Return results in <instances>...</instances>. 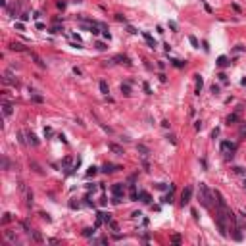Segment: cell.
Masks as SVG:
<instances>
[{
	"label": "cell",
	"instance_id": "cell-25",
	"mask_svg": "<svg viewBox=\"0 0 246 246\" xmlns=\"http://www.w3.org/2000/svg\"><path fill=\"white\" fill-rule=\"evenodd\" d=\"M33 94V93H31ZM33 100L37 102V104H40V102H42V96H39V94H33Z\"/></svg>",
	"mask_w": 246,
	"mask_h": 246
},
{
	"label": "cell",
	"instance_id": "cell-23",
	"mask_svg": "<svg viewBox=\"0 0 246 246\" xmlns=\"http://www.w3.org/2000/svg\"><path fill=\"white\" fill-rule=\"evenodd\" d=\"M31 235H33V238H35V240H37V242H42V237H40V235H39V233H37V231H33V233H31Z\"/></svg>",
	"mask_w": 246,
	"mask_h": 246
},
{
	"label": "cell",
	"instance_id": "cell-38",
	"mask_svg": "<svg viewBox=\"0 0 246 246\" xmlns=\"http://www.w3.org/2000/svg\"><path fill=\"white\" fill-rule=\"evenodd\" d=\"M44 135H46V137H50V135H52V129H50V127H46V129H44Z\"/></svg>",
	"mask_w": 246,
	"mask_h": 246
},
{
	"label": "cell",
	"instance_id": "cell-15",
	"mask_svg": "<svg viewBox=\"0 0 246 246\" xmlns=\"http://www.w3.org/2000/svg\"><path fill=\"white\" fill-rule=\"evenodd\" d=\"M98 87H100V93H102V94H108V93H110L108 83H106V81H100V85H98Z\"/></svg>",
	"mask_w": 246,
	"mask_h": 246
},
{
	"label": "cell",
	"instance_id": "cell-21",
	"mask_svg": "<svg viewBox=\"0 0 246 246\" xmlns=\"http://www.w3.org/2000/svg\"><path fill=\"white\" fill-rule=\"evenodd\" d=\"M113 60H115V62H119V64H123V62H125V64H129V60H127L125 56H115Z\"/></svg>",
	"mask_w": 246,
	"mask_h": 246
},
{
	"label": "cell",
	"instance_id": "cell-6",
	"mask_svg": "<svg viewBox=\"0 0 246 246\" xmlns=\"http://www.w3.org/2000/svg\"><path fill=\"white\" fill-rule=\"evenodd\" d=\"M117 169H121V167L119 166H113V164H106V166L102 167L104 173H113V171H117Z\"/></svg>",
	"mask_w": 246,
	"mask_h": 246
},
{
	"label": "cell",
	"instance_id": "cell-39",
	"mask_svg": "<svg viewBox=\"0 0 246 246\" xmlns=\"http://www.w3.org/2000/svg\"><path fill=\"white\" fill-rule=\"evenodd\" d=\"M10 221H12V217H10V214H6L4 215V223H10Z\"/></svg>",
	"mask_w": 246,
	"mask_h": 246
},
{
	"label": "cell",
	"instance_id": "cell-8",
	"mask_svg": "<svg viewBox=\"0 0 246 246\" xmlns=\"http://www.w3.org/2000/svg\"><path fill=\"white\" fill-rule=\"evenodd\" d=\"M10 50H14V52H25V46L19 44V42H12V44H10Z\"/></svg>",
	"mask_w": 246,
	"mask_h": 246
},
{
	"label": "cell",
	"instance_id": "cell-2",
	"mask_svg": "<svg viewBox=\"0 0 246 246\" xmlns=\"http://www.w3.org/2000/svg\"><path fill=\"white\" fill-rule=\"evenodd\" d=\"M112 192H113V196H115V202H119V198L125 194V186L121 185V183H117V185L112 186Z\"/></svg>",
	"mask_w": 246,
	"mask_h": 246
},
{
	"label": "cell",
	"instance_id": "cell-16",
	"mask_svg": "<svg viewBox=\"0 0 246 246\" xmlns=\"http://www.w3.org/2000/svg\"><path fill=\"white\" fill-rule=\"evenodd\" d=\"M138 198H141L142 202H146V204L150 202V194H148V192H144V190H142V192H138Z\"/></svg>",
	"mask_w": 246,
	"mask_h": 246
},
{
	"label": "cell",
	"instance_id": "cell-5",
	"mask_svg": "<svg viewBox=\"0 0 246 246\" xmlns=\"http://www.w3.org/2000/svg\"><path fill=\"white\" fill-rule=\"evenodd\" d=\"M108 150H112V152H113V154H117V156H123V154H125V150L121 148V146L113 144V142H110V144H108Z\"/></svg>",
	"mask_w": 246,
	"mask_h": 246
},
{
	"label": "cell",
	"instance_id": "cell-11",
	"mask_svg": "<svg viewBox=\"0 0 246 246\" xmlns=\"http://www.w3.org/2000/svg\"><path fill=\"white\" fill-rule=\"evenodd\" d=\"M4 83L6 85H17V79H12V75H10V71L4 75Z\"/></svg>",
	"mask_w": 246,
	"mask_h": 246
},
{
	"label": "cell",
	"instance_id": "cell-26",
	"mask_svg": "<svg viewBox=\"0 0 246 246\" xmlns=\"http://www.w3.org/2000/svg\"><path fill=\"white\" fill-rule=\"evenodd\" d=\"M171 242H175V244H179V242H181V237H179V235H173V237H171Z\"/></svg>",
	"mask_w": 246,
	"mask_h": 246
},
{
	"label": "cell",
	"instance_id": "cell-40",
	"mask_svg": "<svg viewBox=\"0 0 246 246\" xmlns=\"http://www.w3.org/2000/svg\"><path fill=\"white\" fill-rule=\"evenodd\" d=\"M69 164H71V158L67 156V158H65V160H64V166H69Z\"/></svg>",
	"mask_w": 246,
	"mask_h": 246
},
{
	"label": "cell",
	"instance_id": "cell-31",
	"mask_svg": "<svg viewBox=\"0 0 246 246\" xmlns=\"http://www.w3.org/2000/svg\"><path fill=\"white\" fill-rule=\"evenodd\" d=\"M138 150H141L142 154H148V148H146V146H142V144H138Z\"/></svg>",
	"mask_w": 246,
	"mask_h": 246
},
{
	"label": "cell",
	"instance_id": "cell-43",
	"mask_svg": "<svg viewBox=\"0 0 246 246\" xmlns=\"http://www.w3.org/2000/svg\"><path fill=\"white\" fill-rule=\"evenodd\" d=\"M242 186H244V190H246V181H244V183H242Z\"/></svg>",
	"mask_w": 246,
	"mask_h": 246
},
{
	"label": "cell",
	"instance_id": "cell-24",
	"mask_svg": "<svg viewBox=\"0 0 246 246\" xmlns=\"http://www.w3.org/2000/svg\"><path fill=\"white\" fill-rule=\"evenodd\" d=\"M27 206H33V192H27Z\"/></svg>",
	"mask_w": 246,
	"mask_h": 246
},
{
	"label": "cell",
	"instance_id": "cell-41",
	"mask_svg": "<svg viewBox=\"0 0 246 246\" xmlns=\"http://www.w3.org/2000/svg\"><path fill=\"white\" fill-rule=\"evenodd\" d=\"M235 173H240L242 175V173H244V169H242V167H235Z\"/></svg>",
	"mask_w": 246,
	"mask_h": 246
},
{
	"label": "cell",
	"instance_id": "cell-14",
	"mask_svg": "<svg viewBox=\"0 0 246 246\" xmlns=\"http://www.w3.org/2000/svg\"><path fill=\"white\" fill-rule=\"evenodd\" d=\"M217 65H219V67H225V65H229L227 56H219V58H217Z\"/></svg>",
	"mask_w": 246,
	"mask_h": 246
},
{
	"label": "cell",
	"instance_id": "cell-12",
	"mask_svg": "<svg viewBox=\"0 0 246 246\" xmlns=\"http://www.w3.org/2000/svg\"><path fill=\"white\" fill-rule=\"evenodd\" d=\"M2 112H4V115H12V104L4 102V104H2Z\"/></svg>",
	"mask_w": 246,
	"mask_h": 246
},
{
	"label": "cell",
	"instance_id": "cell-20",
	"mask_svg": "<svg viewBox=\"0 0 246 246\" xmlns=\"http://www.w3.org/2000/svg\"><path fill=\"white\" fill-rule=\"evenodd\" d=\"M189 40H190V44H192L194 48H198V46H200V44H198V40H196V37H192V35H190V37H189Z\"/></svg>",
	"mask_w": 246,
	"mask_h": 246
},
{
	"label": "cell",
	"instance_id": "cell-33",
	"mask_svg": "<svg viewBox=\"0 0 246 246\" xmlns=\"http://www.w3.org/2000/svg\"><path fill=\"white\" fill-rule=\"evenodd\" d=\"M115 19H117V21H123V23H125V17L121 16V14H117V16H115Z\"/></svg>",
	"mask_w": 246,
	"mask_h": 246
},
{
	"label": "cell",
	"instance_id": "cell-13",
	"mask_svg": "<svg viewBox=\"0 0 246 246\" xmlns=\"http://www.w3.org/2000/svg\"><path fill=\"white\" fill-rule=\"evenodd\" d=\"M27 138H29V142H31L33 146H39V138H37L35 135L31 133V131H29V133H27Z\"/></svg>",
	"mask_w": 246,
	"mask_h": 246
},
{
	"label": "cell",
	"instance_id": "cell-37",
	"mask_svg": "<svg viewBox=\"0 0 246 246\" xmlns=\"http://www.w3.org/2000/svg\"><path fill=\"white\" fill-rule=\"evenodd\" d=\"M212 93L217 94V93H219V87H217V85H214V87H212Z\"/></svg>",
	"mask_w": 246,
	"mask_h": 246
},
{
	"label": "cell",
	"instance_id": "cell-9",
	"mask_svg": "<svg viewBox=\"0 0 246 246\" xmlns=\"http://www.w3.org/2000/svg\"><path fill=\"white\" fill-rule=\"evenodd\" d=\"M142 37H144V40L148 42V46H150V48H156V40H154L152 37L148 35V33H142Z\"/></svg>",
	"mask_w": 246,
	"mask_h": 246
},
{
	"label": "cell",
	"instance_id": "cell-22",
	"mask_svg": "<svg viewBox=\"0 0 246 246\" xmlns=\"http://www.w3.org/2000/svg\"><path fill=\"white\" fill-rule=\"evenodd\" d=\"M21 227L25 229V233H33V229L29 227V223H27V221H23V223H21Z\"/></svg>",
	"mask_w": 246,
	"mask_h": 246
},
{
	"label": "cell",
	"instance_id": "cell-29",
	"mask_svg": "<svg viewBox=\"0 0 246 246\" xmlns=\"http://www.w3.org/2000/svg\"><path fill=\"white\" fill-rule=\"evenodd\" d=\"M83 235H85V237H90V235H94V229H85Z\"/></svg>",
	"mask_w": 246,
	"mask_h": 246
},
{
	"label": "cell",
	"instance_id": "cell-3",
	"mask_svg": "<svg viewBox=\"0 0 246 246\" xmlns=\"http://www.w3.org/2000/svg\"><path fill=\"white\" fill-rule=\"evenodd\" d=\"M190 198H192V186H186V189L181 192V204L186 206V204L190 202Z\"/></svg>",
	"mask_w": 246,
	"mask_h": 246
},
{
	"label": "cell",
	"instance_id": "cell-28",
	"mask_svg": "<svg viewBox=\"0 0 246 246\" xmlns=\"http://www.w3.org/2000/svg\"><path fill=\"white\" fill-rule=\"evenodd\" d=\"M171 62H173V65H175V67H183V65H185L181 60H171Z\"/></svg>",
	"mask_w": 246,
	"mask_h": 246
},
{
	"label": "cell",
	"instance_id": "cell-10",
	"mask_svg": "<svg viewBox=\"0 0 246 246\" xmlns=\"http://www.w3.org/2000/svg\"><path fill=\"white\" fill-rule=\"evenodd\" d=\"M194 77H196V89H194V90H196V94H200L202 87H204V81H202V77H200V75H194Z\"/></svg>",
	"mask_w": 246,
	"mask_h": 246
},
{
	"label": "cell",
	"instance_id": "cell-34",
	"mask_svg": "<svg viewBox=\"0 0 246 246\" xmlns=\"http://www.w3.org/2000/svg\"><path fill=\"white\" fill-rule=\"evenodd\" d=\"M219 79H221L223 83H227V75H225V73H219Z\"/></svg>",
	"mask_w": 246,
	"mask_h": 246
},
{
	"label": "cell",
	"instance_id": "cell-35",
	"mask_svg": "<svg viewBox=\"0 0 246 246\" xmlns=\"http://www.w3.org/2000/svg\"><path fill=\"white\" fill-rule=\"evenodd\" d=\"M169 27L173 29V31H177V23H175V21H169Z\"/></svg>",
	"mask_w": 246,
	"mask_h": 246
},
{
	"label": "cell",
	"instance_id": "cell-4",
	"mask_svg": "<svg viewBox=\"0 0 246 246\" xmlns=\"http://www.w3.org/2000/svg\"><path fill=\"white\" fill-rule=\"evenodd\" d=\"M237 148V144H235V142H221V152L223 154H227V152H233V150Z\"/></svg>",
	"mask_w": 246,
	"mask_h": 246
},
{
	"label": "cell",
	"instance_id": "cell-36",
	"mask_svg": "<svg viewBox=\"0 0 246 246\" xmlns=\"http://www.w3.org/2000/svg\"><path fill=\"white\" fill-rule=\"evenodd\" d=\"M142 87H144V90H146V93H148V94H152V90H150V87H148V83H144V85H142Z\"/></svg>",
	"mask_w": 246,
	"mask_h": 246
},
{
	"label": "cell",
	"instance_id": "cell-30",
	"mask_svg": "<svg viewBox=\"0 0 246 246\" xmlns=\"http://www.w3.org/2000/svg\"><path fill=\"white\" fill-rule=\"evenodd\" d=\"M2 164H4V169H10V161L6 158H2Z\"/></svg>",
	"mask_w": 246,
	"mask_h": 246
},
{
	"label": "cell",
	"instance_id": "cell-17",
	"mask_svg": "<svg viewBox=\"0 0 246 246\" xmlns=\"http://www.w3.org/2000/svg\"><path fill=\"white\" fill-rule=\"evenodd\" d=\"M98 219H100V221H106V223H110V214H104V212H100V214H98Z\"/></svg>",
	"mask_w": 246,
	"mask_h": 246
},
{
	"label": "cell",
	"instance_id": "cell-42",
	"mask_svg": "<svg viewBox=\"0 0 246 246\" xmlns=\"http://www.w3.org/2000/svg\"><path fill=\"white\" fill-rule=\"evenodd\" d=\"M29 19V14H21V21H27Z\"/></svg>",
	"mask_w": 246,
	"mask_h": 246
},
{
	"label": "cell",
	"instance_id": "cell-7",
	"mask_svg": "<svg viewBox=\"0 0 246 246\" xmlns=\"http://www.w3.org/2000/svg\"><path fill=\"white\" fill-rule=\"evenodd\" d=\"M29 54H31V58H33V60H35V64L39 65V67H42V69L46 67V64H44V62H42V60H40V56H37L35 52H29Z\"/></svg>",
	"mask_w": 246,
	"mask_h": 246
},
{
	"label": "cell",
	"instance_id": "cell-32",
	"mask_svg": "<svg viewBox=\"0 0 246 246\" xmlns=\"http://www.w3.org/2000/svg\"><path fill=\"white\" fill-rule=\"evenodd\" d=\"M96 48L98 50H106V44H104V42H96Z\"/></svg>",
	"mask_w": 246,
	"mask_h": 246
},
{
	"label": "cell",
	"instance_id": "cell-19",
	"mask_svg": "<svg viewBox=\"0 0 246 246\" xmlns=\"http://www.w3.org/2000/svg\"><path fill=\"white\" fill-rule=\"evenodd\" d=\"M237 121H238V113H231V115L227 117V123H229V125L231 123H237Z\"/></svg>",
	"mask_w": 246,
	"mask_h": 246
},
{
	"label": "cell",
	"instance_id": "cell-27",
	"mask_svg": "<svg viewBox=\"0 0 246 246\" xmlns=\"http://www.w3.org/2000/svg\"><path fill=\"white\" fill-rule=\"evenodd\" d=\"M96 169H98V167H89V171H87V175H89V177H90V175H94V173H96Z\"/></svg>",
	"mask_w": 246,
	"mask_h": 246
},
{
	"label": "cell",
	"instance_id": "cell-18",
	"mask_svg": "<svg viewBox=\"0 0 246 246\" xmlns=\"http://www.w3.org/2000/svg\"><path fill=\"white\" fill-rule=\"evenodd\" d=\"M121 93L125 94V96H129V94H131V87H129V83H125V85H121Z\"/></svg>",
	"mask_w": 246,
	"mask_h": 246
},
{
	"label": "cell",
	"instance_id": "cell-1",
	"mask_svg": "<svg viewBox=\"0 0 246 246\" xmlns=\"http://www.w3.org/2000/svg\"><path fill=\"white\" fill-rule=\"evenodd\" d=\"M200 202L204 208H212V192L204 183H200Z\"/></svg>",
	"mask_w": 246,
	"mask_h": 246
}]
</instances>
